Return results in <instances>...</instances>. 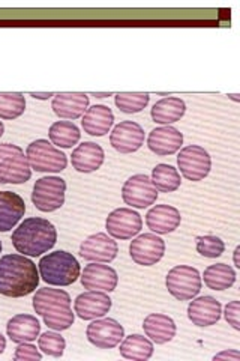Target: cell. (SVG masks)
<instances>
[{
  "instance_id": "cell-1",
  "label": "cell",
  "mask_w": 240,
  "mask_h": 361,
  "mask_svg": "<svg viewBox=\"0 0 240 361\" xmlns=\"http://www.w3.org/2000/svg\"><path fill=\"white\" fill-rule=\"evenodd\" d=\"M39 271L25 255L0 257V295L21 298L30 295L39 285Z\"/></svg>"
},
{
  "instance_id": "cell-2",
  "label": "cell",
  "mask_w": 240,
  "mask_h": 361,
  "mask_svg": "<svg viewBox=\"0 0 240 361\" xmlns=\"http://www.w3.org/2000/svg\"><path fill=\"white\" fill-rule=\"evenodd\" d=\"M11 241L18 253L29 257H38L49 253L56 245L57 231L51 221L41 217H30L14 231Z\"/></svg>"
},
{
  "instance_id": "cell-3",
  "label": "cell",
  "mask_w": 240,
  "mask_h": 361,
  "mask_svg": "<svg viewBox=\"0 0 240 361\" xmlns=\"http://www.w3.org/2000/svg\"><path fill=\"white\" fill-rule=\"evenodd\" d=\"M32 301L37 314L42 316L45 325L53 331H65L74 325L75 313L71 309V297L63 289H38Z\"/></svg>"
},
{
  "instance_id": "cell-4",
  "label": "cell",
  "mask_w": 240,
  "mask_h": 361,
  "mask_svg": "<svg viewBox=\"0 0 240 361\" xmlns=\"http://www.w3.org/2000/svg\"><path fill=\"white\" fill-rule=\"evenodd\" d=\"M38 265L42 280L51 286L74 285L82 273L75 256L63 250L45 255Z\"/></svg>"
},
{
  "instance_id": "cell-5",
  "label": "cell",
  "mask_w": 240,
  "mask_h": 361,
  "mask_svg": "<svg viewBox=\"0 0 240 361\" xmlns=\"http://www.w3.org/2000/svg\"><path fill=\"white\" fill-rule=\"evenodd\" d=\"M32 178V167L20 146L0 143V184H25Z\"/></svg>"
},
{
  "instance_id": "cell-6",
  "label": "cell",
  "mask_w": 240,
  "mask_h": 361,
  "mask_svg": "<svg viewBox=\"0 0 240 361\" xmlns=\"http://www.w3.org/2000/svg\"><path fill=\"white\" fill-rule=\"evenodd\" d=\"M26 157L30 167L39 173H59L68 166L66 155L45 139L32 142L27 146Z\"/></svg>"
},
{
  "instance_id": "cell-7",
  "label": "cell",
  "mask_w": 240,
  "mask_h": 361,
  "mask_svg": "<svg viewBox=\"0 0 240 361\" xmlns=\"http://www.w3.org/2000/svg\"><path fill=\"white\" fill-rule=\"evenodd\" d=\"M168 292L179 301H189L196 298L201 290V276L197 268L188 265H177L168 271L165 277Z\"/></svg>"
},
{
  "instance_id": "cell-8",
  "label": "cell",
  "mask_w": 240,
  "mask_h": 361,
  "mask_svg": "<svg viewBox=\"0 0 240 361\" xmlns=\"http://www.w3.org/2000/svg\"><path fill=\"white\" fill-rule=\"evenodd\" d=\"M66 183L59 176H45L38 179L32 191V202L42 212H53L65 205Z\"/></svg>"
},
{
  "instance_id": "cell-9",
  "label": "cell",
  "mask_w": 240,
  "mask_h": 361,
  "mask_svg": "<svg viewBox=\"0 0 240 361\" xmlns=\"http://www.w3.org/2000/svg\"><path fill=\"white\" fill-rule=\"evenodd\" d=\"M177 166L180 173L188 180L198 183L210 173L212 158L209 152L198 145H189L177 155Z\"/></svg>"
},
{
  "instance_id": "cell-10",
  "label": "cell",
  "mask_w": 240,
  "mask_h": 361,
  "mask_svg": "<svg viewBox=\"0 0 240 361\" xmlns=\"http://www.w3.org/2000/svg\"><path fill=\"white\" fill-rule=\"evenodd\" d=\"M122 199L131 208L144 209L156 202L158 190L153 185L151 176L137 173L123 184Z\"/></svg>"
},
{
  "instance_id": "cell-11",
  "label": "cell",
  "mask_w": 240,
  "mask_h": 361,
  "mask_svg": "<svg viewBox=\"0 0 240 361\" xmlns=\"http://www.w3.org/2000/svg\"><path fill=\"white\" fill-rule=\"evenodd\" d=\"M106 229L113 238L131 240L141 232L143 220L140 214L131 208H118L107 217Z\"/></svg>"
},
{
  "instance_id": "cell-12",
  "label": "cell",
  "mask_w": 240,
  "mask_h": 361,
  "mask_svg": "<svg viewBox=\"0 0 240 361\" xmlns=\"http://www.w3.org/2000/svg\"><path fill=\"white\" fill-rule=\"evenodd\" d=\"M130 255L137 265H156L165 255V241L155 233H143L131 241Z\"/></svg>"
},
{
  "instance_id": "cell-13",
  "label": "cell",
  "mask_w": 240,
  "mask_h": 361,
  "mask_svg": "<svg viewBox=\"0 0 240 361\" xmlns=\"http://www.w3.org/2000/svg\"><path fill=\"white\" fill-rule=\"evenodd\" d=\"M80 256L84 261L96 264H110L119 253L118 243L104 232H98L87 236L80 245Z\"/></svg>"
},
{
  "instance_id": "cell-14",
  "label": "cell",
  "mask_w": 240,
  "mask_h": 361,
  "mask_svg": "<svg viewBox=\"0 0 240 361\" xmlns=\"http://www.w3.org/2000/svg\"><path fill=\"white\" fill-rule=\"evenodd\" d=\"M87 341L98 349H111L120 343L125 337L123 326L113 318L96 319L87 326Z\"/></svg>"
},
{
  "instance_id": "cell-15",
  "label": "cell",
  "mask_w": 240,
  "mask_h": 361,
  "mask_svg": "<svg viewBox=\"0 0 240 361\" xmlns=\"http://www.w3.org/2000/svg\"><path fill=\"white\" fill-rule=\"evenodd\" d=\"M110 143L120 154H132L144 145V130L134 121H123L113 128Z\"/></svg>"
},
{
  "instance_id": "cell-16",
  "label": "cell",
  "mask_w": 240,
  "mask_h": 361,
  "mask_svg": "<svg viewBox=\"0 0 240 361\" xmlns=\"http://www.w3.org/2000/svg\"><path fill=\"white\" fill-rule=\"evenodd\" d=\"M113 306L111 298L106 292L89 290L80 295L74 301V312L80 319L94 321L98 318H104Z\"/></svg>"
},
{
  "instance_id": "cell-17",
  "label": "cell",
  "mask_w": 240,
  "mask_h": 361,
  "mask_svg": "<svg viewBox=\"0 0 240 361\" xmlns=\"http://www.w3.org/2000/svg\"><path fill=\"white\" fill-rule=\"evenodd\" d=\"M119 276L116 269L108 265L101 264H89L84 267L82 273V285L87 290H102L113 292L118 288Z\"/></svg>"
},
{
  "instance_id": "cell-18",
  "label": "cell",
  "mask_w": 240,
  "mask_h": 361,
  "mask_svg": "<svg viewBox=\"0 0 240 361\" xmlns=\"http://www.w3.org/2000/svg\"><path fill=\"white\" fill-rule=\"evenodd\" d=\"M184 145V134L175 127H159L151 131L147 137V146L158 157H167L177 152Z\"/></svg>"
},
{
  "instance_id": "cell-19",
  "label": "cell",
  "mask_w": 240,
  "mask_h": 361,
  "mask_svg": "<svg viewBox=\"0 0 240 361\" xmlns=\"http://www.w3.org/2000/svg\"><path fill=\"white\" fill-rule=\"evenodd\" d=\"M221 302L210 297L203 295L192 300L188 306V318L197 326H210L221 319Z\"/></svg>"
},
{
  "instance_id": "cell-20",
  "label": "cell",
  "mask_w": 240,
  "mask_h": 361,
  "mask_svg": "<svg viewBox=\"0 0 240 361\" xmlns=\"http://www.w3.org/2000/svg\"><path fill=\"white\" fill-rule=\"evenodd\" d=\"M106 152L95 142H83L72 151L71 163L80 173H92L104 164Z\"/></svg>"
},
{
  "instance_id": "cell-21",
  "label": "cell",
  "mask_w": 240,
  "mask_h": 361,
  "mask_svg": "<svg viewBox=\"0 0 240 361\" xmlns=\"http://www.w3.org/2000/svg\"><path fill=\"white\" fill-rule=\"evenodd\" d=\"M182 217L177 208L171 205H156L146 214V224L156 235L175 232L180 226Z\"/></svg>"
},
{
  "instance_id": "cell-22",
  "label": "cell",
  "mask_w": 240,
  "mask_h": 361,
  "mask_svg": "<svg viewBox=\"0 0 240 361\" xmlns=\"http://www.w3.org/2000/svg\"><path fill=\"white\" fill-rule=\"evenodd\" d=\"M89 107V97L83 92L54 94L51 109L61 119H78Z\"/></svg>"
},
{
  "instance_id": "cell-23",
  "label": "cell",
  "mask_w": 240,
  "mask_h": 361,
  "mask_svg": "<svg viewBox=\"0 0 240 361\" xmlns=\"http://www.w3.org/2000/svg\"><path fill=\"white\" fill-rule=\"evenodd\" d=\"M6 333L14 343L35 342L41 333V324L37 316L20 313L8 321Z\"/></svg>"
},
{
  "instance_id": "cell-24",
  "label": "cell",
  "mask_w": 240,
  "mask_h": 361,
  "mask_svg": "<svg viewBox=\"0 0 240 361\" xmlns=\"http://www.w3.org/2000/svg\"><path fill=\"white\" fill-rule=\"evenodd\" d=\"M26 203L14 191H0V232L14 229L25 217Z\"/></svg>"
},
{
  "instance_id": "cell-25",
  "label": "cell",
  "mask_w": 240,
  "mask_h": 361,
  "mask_svg": "<svg viewBox=\"0 0 240 361\" xmlns=\"http://www.w3.org/2000/svg\"><path fill=\"white\" fill-rule=\"evenodd\" d=\"M146 336L156 345H165L176 337V322L167 314L151 313L143 322Z\"/></svg>"
},
{
  "instance_id": "cell-26",
  "label": "cell",
  "mask_w": 240,
  "mask_h": 361,
  "mask_svg": "<svg viewBox=\"0 0 240 361\" xmlns=\"http://www.w3.org/2000/svg\"><path fill=\"white\" fill-rule=\"evenodd\" d=\"M114 123V115L108 106L96 104L86 110L82 127L84 133L89 135H94V137H102V135L108 134Z\"/></svg>"
},
{
  "instance_id": "cell-27",
  "label": "cell",
  "mask_w": 240,
  "mask_h": 361,
  "mask_svg": "<svg viewBox=\"0 0 240 361\" xmlns=\"http://www.w3.org/2000/svg\"><path fill=\"white\" fill-rule=\"evenodd\" d=\"M187 113L185 101L177 97H168L159 99L153 106L151 116L153 122L161 123V126H170V123L179 122Z\"/></svg>"
},
{
  "instance_id": "cell-28",
  "label": "cell",
  "mask_w": 240,
  "mask_h": 361,
  "mask_svg": "<svg viewBox=\"0 0 240 361\" xmlns=\"http://www.w3.org/2000/svg\"><path fill=\"white\" fill-rule=\"evenodd\" d=\"M204 283L212 290L230 289L236 281V271L227 264L209 265L204 269Z\"/></svg>"
},
{
  "instance_id": "cell-29",
  "label": "cell",
  "mask_w": 240,
  "mask_h": 361,
  "mask_svg": "<svg viewBox=\"0 0 240 361\" xmlns=\"http://www.w3.org/2000/svg\"><path fill=\"white\" fill-rule=\"evenodd\" d=\"M119 351L127 360H149L153 355V342L141 334H131L125 337Z\"/></svg>"
},
{
  "instance_id": "cell-30",
  "label": "cell",
  "mask_w": 240,
  "mask_h": 361,
  "mask_svg": "<svg viewBox=\"0 0 240 361\" xmlns=\"http://www.w3.org/2000/svg\"><path fill=\"white\" fill-rule=\"evenodd\" d=\"M80 135H82V133H80L78 127L70 121L54 122L49 131V137L51 143L63 149L72 148L74 145H77L80 140Z\"/></svg>"
},
{
  "instance_id": "cell-31",
  "label": "cell",
  "mask_w": 240,
  "mask_h": 361,
  "mask_svg": "<svg viewBox=\"0 0 240 361\" xmlns=\"http://www.w3.org/2000/svg\"><path fill=\"white\" fill-rule=\"evenodd\" d=\"M151 179L156 190L163 191V193H173L182 184V178L177 169L170 164H158L152 171Z\"/></svg>"
},
{
  "instance_id": "cell-32",
  "label": "cell",
  "mask_w": 240,
  "mask_h": 361,
  "mask_svg": "<svg viewBox=\"0 0 240 361\" xmlns=\"http://www.w3.org/2000/svg\"><path fill=\"white\" fill-rule=\"evenodd\" d=\"M26 110V98L20 92L0 94V119L13 121L20 118Z\"/></svg>"
},
{
  "instance_id": "cell-33",
  "label": "cell",
  "mask_w": 240,
  "mask_h": 361,
  "mask_svg": "<svg viewBox=\"0 0 240 361\" xmlns=\"http://www.w3.org/2000/svg\"><path fill=\"white\" fill-rule=\"evenodd\" d=\"M149 94L141 92H119L116 94V106L120 111L132 115V113H140L149 104Z\"/></svg>"
},
{
  "instance_id": "cell-34",
  "label": "cell",
  "mask_w": 240,
  "mask_h": 361,
  "mask_svg": "<svg viewBox=\"0 0 240 361\" xmlns=\"http://www.w3.org/2000/svg\"><path fill=\"white\" fill-rule=\"evenodd\" d=\"M38 345H39V349L42 354L56 357V358L62 357L65 353V348H66L65 338L59 333H54V331H47V333L41 334L38 337Z\"/></svg>"
},
{
  "instance_id": "cell-35",
  "label": "cell",
  "mask_w": 240,
  "mask_h": 361,
  "mask_svg": "<svg viewBox=\"0 0 240 361\" xmlns=\"http://www.w3.org/2000/svg\"><path fill=\"white\" fill-rule=\"evenodd\" d=\"M197 252L208 257V259H216L222 256V253L225 252V244L224 241L216 235H203V236H197Z\"/></svg>"
},
{
  "instance_id": "cell-36",
  "label": "cell",
  "mask_w": 240,
  "mask_h": 361,
  "mask_svg": "<svg viewBox=\"0 0 240 361\" xmlns=\"http://www.w3.org/2000/svg\"><path fill=\"white\" fill-rule=\"evenodd\" d=\"M42 354L38 351L37 346L30 345V342L27 343H18L15 354H14V360H41Z\"/></svg>"
},
{
  "instance_id": "cell-37",
  "label": "cell",
  "mask_w": 240,
  "mask_h": 361,
  "mask_svg": "<svg viewBox=\"0 0 240 361\" xmlns=\"http://www.w3.org/2000/svg\"><path fill=\"white\" fill-rule=\"evenodd\" d=\"M239 312H240V302L239 301H232L225 306V319L230 324L234 330H240L239 325Z\"/></svg>"
},
{
  "instance_id": "cell-38",
  "label": "cell",
  "mask_w": 240,
  "mask_h": 361,
  "mask_svg": "<svg viewBox=\"0 0 240 361\" xmlns=\"http://www.w3.org/2000/svg\"><path fill=\"white\" fill-rule=\"evenodd\" d=\"M222 358H233L234 361H239L240 360V354L237 351H230V353H221L218 355H215L213 360H222Z\"/></svg>"
},
{
  "instance_id": "cell-39",
  "label": "cell",
  "mask_w": 240,
  "mask_h": 361,
  "mask_svg": "<svg viewBox=\"0 0 240 361\" xmlns=\"http://www.w3.org/2000/svg\"><path fill=\"white\" fill-rule=\"evenodd\" d=\"M30 97L37 98V99H49V98L54 97V94L53 92H42V94L41 92H32Z\"/></svg>"
},
{
  "instance_id": "cell-40",
  "label": "cell",
  "mask_w": 240,
  "mask_h": 361,
  "mask_svg": "<svg viewBox=\"0 0 240 361\" xmlns=\"http://www.w3.org/2000/svg\"><path fill=\"white\" fill-rule=\"evenodd\" d=\"M5 348H6V338L4 337L2 333H0V354L5 351Z\"/></svg>"
},
{
  "instance_id": "cell-41",
  "label": "cell",
  "mask_w": 240,
  "mask_h": 361,
  "mask_svg": "<svg viewBox=\"0 0 240 361\" xmlns=\"http://www.w3.org/2000/svg\"><path fill=\"white\" fill-rule=\"evenodd\" d=\"M113 94L111 92H104V94H99V92H92V97H95V98H108V97H111Z\"/></svg>"
},
{
  "instance_id": "cell-42",
  "label": "cell",
  "mask_w": 240,
  "mask_h": 361,
  "mask_svg": "<svg viewBox=\"0 0 240 361\" xmlns=\"http://www.w3.org/2000/svg\"><path fill=\"white\" fill-rule=\"evenodd\" d=\"M4 133H5V126H4V122L0 121V137H2Z\"/></svg>"
},
{
  "instance_id": "cell-43",
  "label": "cell",
  "mask_w": 240,
  "mask_h": 361,
  "mask_svg": "<svg viewBox=\"0 0 240 361\" xmlns=\"http://www.w3.org/2000/svg\"><path fill=\"white\" fill-rule=\"evenodd\" d=\"M239 252H240V248L237 247V248H236V252H234V253H236V255H234V262H236V267H240V265H239V261H237V253H239Z\"/></svg>"
},
{
  "instance_id": "cell-44",
  "label": "cell",
  "mask_w": 240,
  "mask_h": 361,
  "mask_svg": "<svg viewBox=\"0 0 240 361\" xmlns=\"http://www.w3.org/2000/svg\"><path fill=\"white\" fill-rule=\"evenodd\" d=\"M0 253H2V241H0Z\"/></svg>"
}]
</instances>
